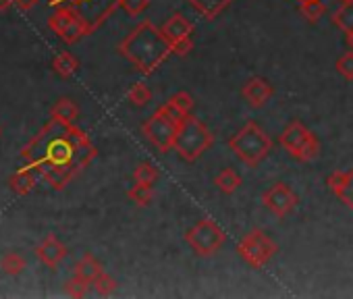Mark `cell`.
Segmentation results:
<instances>
[{
    "label": "cell",
    "instance_id": "15",
    "mask_svg": "<svg viewBox=\"0 0 353 299\" xmlns=\"http://www.w3.org/2000/svg\"><path fill=\"white\" fill-rule=\"evenodd\" d=\"M79 175V171L75 167H50L42 173V179L52 187V189H65L75 177Z\"/></svg>",
    "mask_w": 353,
    "mask_h": 299
},
{
    "label": "cell",
    "instance_id": "27",
    "mask_svg": "<svg viewBox=\"0 0 353 299\" xmlns=\"http://www.w3.org/2000/svg\"><path fill=\"white\" fill-rule=\"evenodd\" d=\"M133 179L135 183H143V185H154L156 179H158V169L150 163H141L135 167L133 171Z\"/></svg>",
    "mask_w": 353,
    "mask_h": 299
},
{
    "label": "cell",
    "instance_id": "28",
    "mask_svg": "<svg viewBox=\"0 0 353 299\" xmlns=\"http://www.w3.org/2000/svg\"><path fill=\"white\" fill-rule=\"evenodd\" d=\"M334 196H336L347 208L353 210V171H345L343 183H341V187L334 192Z\"/></svg>",
    "mask_w": 353,
    "mask_h": 299
},
{
    "label": "cell",
    "instance_id": "33",
    "mask_svg": "<svg viewBox=\"0 0 353 299\" xmlns=\"http://www.w3.org/2000/svg\"><path fill=\"white\" fill-rule=\"evenodd\" d=\"M336 71H339L347 81H353V50L345 52V54L336 61Z\"/></svg>",
    "mask_w": 353,
    "mask_h": 299
},
{
    "label": "cell",
    "instance_id": "26",
    "mask_svg": "<svg viewBox=\"0 0 353 299\" xmlns=\"http://www.w3.org/2000/svg\"><path fill=\"white\" fill-rule=\"evenodd\" d=\"M129 200L135 204V206H148L152 200H154V189H152V185H143V183H135L131 189H129Z\"/></svg>",
    "mask_w": 353,
    "mask_h": 299
},
{
    "label": "cell",
    "instance_id": "20",
    "mask_svg": "<svg viewBox=\"0 0 353 299\" xmlns=\"http://www.w3.org/2000/svg\"><path fill=\"white\" fill-rule=\"evenodd\" d=\"M332 23L345 36L353 34V0H343L341 7L332 13Z\"/></svg>",
    "mask_w": 353,
    "mask_h": 299
},
{
    "label": "cell",
    "instance_id": "29",
    "mask_svg": "<svg viewBox=\"0 0 353 299\" xmlns=\"http://www.w3.org/2000/svg\"><path fill=\"white\" fill-rule=\"evenodd\" d=\"M127 98H129V102L133 106H145L150 102V98H152V92L148 90L145 83H133L129 94H127Z\"/></svg>",
    "mask_w": 353,
    "mask_h": 299
},
{
    "label": "cell",
    "instance_id": "4",
    "mask_svg": "<svg viewBox=\"0 0 353 299\" xmlns=\"http://www.w3.org/2000/svg\"><path fill=\"white\" fill-rule=\"evenodd\" d=\"M212 143H214L212 131L198 116L188 114L179 123V131H176V139H174V150L179 152V156L185 163H196Z\"/></svg>",
    "mask_w": 353,
    "mask_h": 299
},
{
    "label": "cell",
    "instance_id": "1",
    "mask_svg": "<svg viewBox=\"0 0 353 299\" xmlns=\"http://www.w3.org/2000/svg\"><path fill=\"white\" fill-rule=\"evenodd\" d=\"M90 137L75 125H67L50 116V121L21 150V158L40 175L50 167H77V152Z\"/></svg>",
    "mask_w": 353,
    "mask_h": 299
},
{
    "label": "cell",
    "instance_id": "13",
    "mask_svg": "<svg viewBox=\"0 0 353 299\" xmlns=\"http://www.w3.org/2000/svg\"><path fill=\"white\" fill-rule=\"evenodd\" d=\"M36 256L38 260L48 266V268H57L65 258H67V247L65 243H61L54 235H48L38 247H36Z\"/></svg>",
    "mask_w": 353,
    "mask_h": 299
},
{
    "label": "cell",
    "instance_id": "16",
    "mask_svg": "<svg viewBox=\"0 0 353 299\" xmlns=\"http://www.w3.org/2000/svg\"><path fill=\"white\" fill-rule=\"evenodd\" d=\"M188 3L206 21H214L233 3V0H188Z\"/></svg>",
    "mask_w": 353,
    "mask_h": 299
},
{
    "label": "cell",
    "instance_id": "25",
    "mask_svg": "<svg viewBox=\"0 0 353 299\" xmlns=\"http://www.w3.org/2000/svg\"><path fill=\"white\" fill-rule=\"evenodd\" d=\"M299 13L307 23H318L326 15V5L322 0H301Z\"/></svg>",
    "mask_w": 353,
    "mask_h": 299
},
{
    "label": "cell",
    "instance_id": "37",
    "mask_svg": "<svg viewBox=\"0 0 353 299\" xmlns=\"http://www.w3.org/2000/svg\"><path fill=\"white\" fill-rule=\"evenodd\" d=\"M0 135H3V129H0Z\"/></svg>",
    "mask_w": 353,
    "mask_h": 299
},
{
    "label": "cell",
    "instance_id": "8",
    "mask_svg": "<svg viewBox=\"0 0 353 299\" xmlns=\"http://www.w3.org/2000/svg\"><path fill=\"white\" fill-rule=\"evenodd\" d=\"M185 241L194 249V254L208 258L214 256L225 245L227 235L212 218H202L185 233Z\"/></svg>",
    "mask_w": 353,
    "mask_h": 299
},
{
    "label": "cell",
    "instance_id": "22",
    "mask_svg": "<svg viewBox=\"0 0 353 299\" xmlns=\"http://www.w3.org/2000/svg\"><path fill=\"white\" fill-rule=\"evenodd\" d=\"M52 69L57 71V75H61L63 79H69L75 75V71L79 69V61L71 54V52H59L52 61Z\"/></svg>",
    "mask_w": 353,
    "mask_h": 299
},
{
    "label": "cell",
    "instance_id": "10",
    "mask_svg": "<svg viewBox=\"0 0 353 299\" xmlns=\"http://www.w3.org/2000/svg\"><path fill=\"white\" fill-rule=\"evenodd\" d=\"M162 34L166 36V40L172 46V52L176 56H185L192 52L194 48V23L190 19H185V15L181 13H174L170 15L164 23H162Z\"/></svg>",
    "mask_w": 353,
    "mask_h": 299
},
{
    "label": "cell",
    "instance_id": "23",
    "mask_svg": "<svg viewBox=\"0 0 353 299\" xmlns=\"http://www.w3.org/2000/svg\"><path fill=\"white\" fill-rule=\"evenodd\" d=\"M26 268H28V262L17 251H7L3 258H0V270H3L7 276H19Z\"/></svg>",
    "mask_w": 353,
    "mask_h": 299
},
{
    "label": "cell",
    "instance_id": "19",
    "mask_svg": "<svg viewBox=\"0 0 353 299\" xmlns=\"http://www.w3.org/2000/svg\"><path fill=\"white\" fill-rule=\"evenodd\" d=\"M50 116L57 121H63L67 125H75V121L79 116V106L71 98H59L50 108Z\"/></svg>",
    "mask_w": 353,
    "mask_h": 299
},
{
    "label": "cell",
    "instance_id": "18",
    "mask_svg": "<svg viewBox=\"0 0 353 299\" xmlns=\"http://www.w3.org/2000/svg\"><path fill=\"white\" fill-rule=\"evenodd\" d=\"M102 272H104L102 264H100L92 254H85V256L75 264V268H73V276H79L81 280H85V282H90V285H94V280H96Z\"/></svg>",
    "mask_w": 353,
    "mask_h": 299
},
{
    "label": "cell",
    "instance_id": "3",
    "mask_svg": "<svg viewBox=\"0 0 353 299\" xmlns=\"http://www.w3.org/2000/svg\"><path fill=\"white\" fill-rule=\"evenodd\" d=\"M227 143L231 152H235V156L252 169L272 152V139L254 121L245 123Z\"/></svg>",
    "mask_w": 353,
    "mask_h": 299
},
{
    "label": "cell",
    "instance_id": "36",
    "mask_svg": "<svg viewBox=\"0 0 353 299\" xmlns=\"http://www.w3.org/2000/svg\"><path fill=\"white\" fill-rule=\"evenodd\" d=\"M347 46L353 50V34H349V36H347Z\"/></svg>",
    "mask_w": 353,
    "mask_h": 299
},
{
    "label": "cell",
    "instance_id": "6",
    "mask_svg": "<svg viewBox=\"0 0 353 299\" xmlns=\"http://www.w3.org/2000/svg\"><path fill=\"white\" fill-rule=\"evenodd\" d=\"M48 5L73 9L94 34L117 9H121V0H48Z\"/></svg>",
    "mask_w": 353,
    "mask_h": 299
},
{
    "label": "cell",
    "instance_id": "14",
    "mask_svg": "<svg viewBox=\"0 0 353 299\" xmlns=\"http://www.w3.org/2000/svg\"><path fill=\"white\" fill-rule=\"evenodd\" d=\"M194 106H196V102H194L192 94H188V92H176V94H172L160 108H162L170 118H174L176 123H181L188 114H192Z\"/></svg>",
    "mask_w": 353,
    "mask_h": 299
},
{
    "label": "cell",
    "instance_id": "21",
    "mask_svg": "<svg viewBox=\"0 0 353 299\" xmlns=\"http://www.w3.org/2000/svg\"><path fill=\"white\" fill-rule=\"evenodd\" d=\"M77 17H79V15H77L73 9H69V7H59V9L52 13V17L48 19V28L61 38V34H63Z\"/></svg>",
    "mask_w": 353,
    "mask_h": 299
},
{
    "label": "cell",
    "instance_id": "7",
    "mask_svg": "<svg viewBox=\"0 0 353 299\" xmlns=\"http://www.w3.org/2000/svg\"><path fill=\"white\" fill-rule=\"evenodd\" d=\"M276 251H279V245L262 229H252L237 243V254L241 256V260L256 270L264 268Z\"/></svg>",
    "mask_w": 353,
    "mask_h": 299
},
{
    "label": "cell",
    "instance_id": "34",
    "mask_svg": "<svg viewBox=\"0 0 353 299\" xmlns=\"http://www.w3.org/2000/svg\"><path fill=\"white\" fill-rule=\"evenodd\" d=\"M40 0H15V5L21 9V11H32Z\"/></svg>",
    "mask_w": 353,
    "mask_h": 299
},
{
    "label": "cell",
    "instance_id": "30",
    "mask_svg": "<svg viewBox=\"0 0 353 299\" xmlns=\"http://www.w3.org/2000/svg\"><path fill=\"white\" fill-rule=\"evenodd\" d=\"M94 289H96V293H98V295L108 297V295H112V293L117 291V280H114L110 274L102 272V274L94 280Z\"/></svg>",
    "mask_w": 353,
    "mask_h": 299
},
{
    "label": "cell",
    "instance_id": "5",
    "mask_svg": "<svg viewBox=\"0 0 353 299\" xmlns=\"http://www.w3.org/2000/svg\"><path fill=\"white\" fill-rule=\"evenodd\" d=\"M279 143L287 150V152L297 158L299 163H312L320 154V141L318 137L299 121H293L281 135Z\"/></svg>",
    "mask_w": 353,
    "mask_h": 299
},
{
    "label": "cell",
    "instance_id": "32",
    "mask_svg": "<svg viewBox=\"0 0 353 299\" xmlns=\"http://www.w3.org/2000/svg\"><path fill=\"white\" fill-rule=\"evenodd\" d=\"M150 7V0H121V9L129 17H139Z\"/></svg>",
    "mask_w": 353,
    "mask_h": 299
},
{
    "label": "cell",
    "instance_id": "12",
    "mask_svg": "<svg viewBox=\"0 0 353 299\" xmlns=\"http://www.w3.org/2000/svg\"><path fill=\"white\" fill-rule=\"evenodd\" d=\"M274 94V87L270 85V81H266L264 77H252L243 90H241V96L243 100L252 106V108H262Z\"/></svg>",
    "mask_w": 353,
    "mask_h": 299
},
{
    "label": "cell",
    "instance_id": "35",
    "mask_svg": "<svg viewBox=\"0 0 353 299\" xmlns=\"http://www.w3.org/2000/svg\"><path fill=\"white\" fill-rule=\"evenodd\" d=\"M11 5H15V0H0V13H5L7 9H11Z\"/></svg>",
    "mask_w": 353,
    "mask_h": 299
},
{
    "label": "cell",
    "instance_id": "9",
    "mask_svg": "<svg viewBox=\"0 0 353 299\" xmlns=\"http://www.w3.org/2000/svg\"><path fill=\"white\" fill-rule=\"evenodd\" d=\"M176 131H179V123H176L174 118H170L162 108H158L141 125V133L145 135V139L158 150V152H168V150H174Z\"/></svg>",
    "mask_w": 353,
    "mask_h": 299
},
{
    "label": "cell",
    "instance_id": "24",
    "mask_svg": "<svg viewBox=\"0 0 353 299\" xmlns=\"http://www.w3.org/2000/svg\"><path fill=\"white\" fill-rule=\"evenodd\" d=\"M214 183L219 185V189H221L223 194L231 196V194H235V192L241 187V175H239L235 169H225V171H221V173L216 175Z\"/></svg>",
    "mask_w": 353,
    "mask_h": 299
},
{
    "label": "cell",
    "instance_id": "38",
    "mask_svg": "<svg viewBox=\"0 0 353 299\" xmlns=\"http://www.w3.org/2000/svg\"><path fill=\"white\" fill-rule=\"evenodd\" d=\"M299 3H301V0H299Z\"/></svg>",
    "mask_w": 353,
    "mask_h": 299
},
{
    "label": "cell",
    "instance_id": "17",
    "mask_svg": "<svg viewBox=\"0 0 353 299\" xmlns=\"http://www.w3.org/2000/svg\"><path fill=\"white\" fill-rule=\"evenodd\" d=\"M34 171H36V169H32V167H26V169L15 171V173L9 177V187H11L15 194H19V196H28L30 192H34L36 181H38Z\"/></svg>",
    "mask_w": 353,
    "mask_h": 299
},
{
    "label": "cell",
    "instance_id": "11",
    "mask_svg": "<svg viewBox=\"0 0 353 299\" xmlns=\"http://www.w3.org/2000/svg\"><path fill=\"white\" fill-rule=\"evenodd\" d=\"M262 204H264L276 218H285V216H289V214L297 208L299 198H297V194H295L289 185H285V183H274L270 189H266V192L262 194Z\"/></svg>",
    "mask_w": 353,
    "mask_h": 299
},
{
    "label": "cell",
    "instance_id": "2",
    "mask_svg": "<svg viewBox=\"0 0 353 299\" xmlns=\"http://www.w3.org/2000/svg\"><path fill=\"white\" fill-rule=\"evenodd\" d=\"M117 50L143 75H152L170 54H174L162 30L152 21H141Z\"/></svg>",
    "mask_w": 353,
    "mask_h": 299
},
{
    "label": "cell",
    "instance_id": "31",
    "mask_svg": "<svg viewBox=\"0 0 353 299\" xmlns=\"http://www.w3.org/2000/svg\"><path fill=\"white\" fill-rule=\"evenodd\" d=\"M88 289H90V282L81 280L79 276H73L71 280L65 282V293H67L69 297H75V299L85 297V295H88Z\"/></svg>",
    "mask_w": 353,
    "mask_h": 299
}]
</instances>
